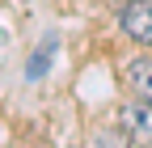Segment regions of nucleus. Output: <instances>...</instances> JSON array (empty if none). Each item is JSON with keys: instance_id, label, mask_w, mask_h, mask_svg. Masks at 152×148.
Here are the masks:
<instances>
[{"instance_id": "f257e3e1", "label": "nucleus", "mask_w": 152, "mask_h": 148, "mask_svg": "<svg viewBox=\"0 0 152 148\" xmlns=\"http://www.w3.org/2000/svg\"><path fill=\"white\" fill-rule=\"evenodd\" d=\"M118 127L131 136V144H152V102L148 97H131L118 110Z\"/></svg>"}, {"instance_id": "7ed1b4c3", "label": "nucleus", "mask_w": 152, "mask_h": 148, "mask_svg": "<svg viewBox=\"0 0 152 148\" xmlns=\"http://www.w3.org/2000/svg\"><path fill=\"white\" fill-rule=\"evenodd\" d=\"M127 81L140 89V97H148V102H152V59H131Z\"/></svg>"}, {"instance_id": "f03ea898", "label": "nucleus", "mask_w": 152, "mask_h": 148, "mask_svg": "<svg viewBox=\"0 0 152 148\" xmlns=\"http://www.w3.org/2000/svg\"><path fill=\"white\" fill-rule=\"evenodd\" d=\"M123 30L135 42L152 47V0H131V4L123 9Z\"/></svg>"}]
</instances>
